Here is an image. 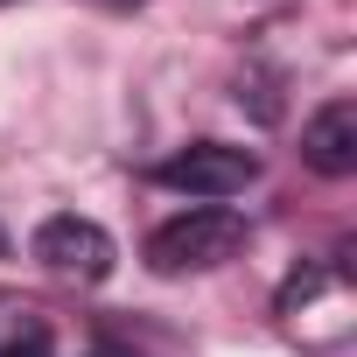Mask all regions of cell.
<instances>
[{
  "mask_svg": "<svg viewBox=\"0 0 357 357\" xmlns=\"http://www.w3.org/2000/svg\"><path fill=\"white\" fill-rule=\"evenodd\" d=\"M238 245H245V218L225 211V204H197V211L168 218V225L147 238V266H154V273H211V266H225Z\"/></svg>",
  "mask_w": 357,
  "mask_h": 357,
  "instance_id": "obj_1",
  "label": "cell"
},
{
  "mask_svg": "<svg viewBox=\"0 0 357 357\" xmlns=\"http://www.w3.org/2000/svg\"><path fill=\"white\" fill-rule=\"evenodd\" d=\"M154 175H161L168 190H183V197L225 204V197H238L245 183H259V154H252V147H225V140H197V147H183V154H168Z\"/></svg>",
  "mask_w": 357,
  "mask_h": 357,
  "instance_id": "obj_2",
  "label": "cell"
},
{
  "mask_svg": "<svg viewBox=\"0 0 357 357\" xmlns=\"http://www.w3.org/2000/svg\"><path fill=\"white\" fill-rule=\"evenodd\" d=\"M29 252L50 266V273H70V280H105L112 273V231L105 225H91V218H77V211H56V218H43L36 225V238H29Z\"/></svg>",
  "mask_w": 357,
  "mask_h": 357,
  "instance_id": "obj_3",
  "label": "cell"
},
{
  "mask_svg": "<svg viewBox=\"0 0 357 357\" xmlns=\"http://www.w3.org/2000/svg\"><path fill=\"white\" fill-rule=\"evenodd\" d=\"M301 161L315 175H350L357 168V98H329L301 126Z\"/></svg>",
  "mask_w": 357,
  "mask_h": 357,
  "instance_id": "obj_4",
  "label": "cell"
},
{
  "mask_svg": "<svg viewBox=\"0 0 357 357\" xmlns=\"http://www.w3.org/2000/svg\"><path fill=\"white\" fill-rule=\"evenodd\" d=\"M0 357H50V329L29 308H0Z\"/></svg>",
  "mask_w": 357,
  "mask_h": 357,
  "instance_id": "obj_5",
  "label": "cell"
},
{
  "mask_svg": "<svg viewBox=\"0 0 357 357\" xmlns=\"http://www.w3.org/2000/svg\"><path fill=\"white\" fill-rule=\"evenodd\" d=\"M0 252H8V231H0Z\"/></svg>",
  "mask_w": 357,
  "mask_h": 357,
  "instance_id": "obj_6",
  "label": "cell"
},
{
  "mask_svg": "<svg viewBox=\"0 0 357 357\" xmlns=\"http://www.w3.org/2000/svg\"><path fill=\"white\" fill-rule=\"evenodd\" d=\"M112 8H133V0H112Z\"/></svg>",
  "mask_w": 357,
  "mask_h": 357,
  "instance_id": "obj_7",
  "label": "cell"
},
{
  "mask_svg": "<svg viewBox=\"0 0 357 357\" xmlns=\"http://www.w3.org/2000/svg\"><path fill=\"white\" fill-rule=\"evenodd\" d=\"M0 8H8V0H0Z\"/></svg>",
  "mask_w": 357,
  "mask_h": 357,
  "instance_id": "obj_8",
  "label": "cell"
}]
</instances>
